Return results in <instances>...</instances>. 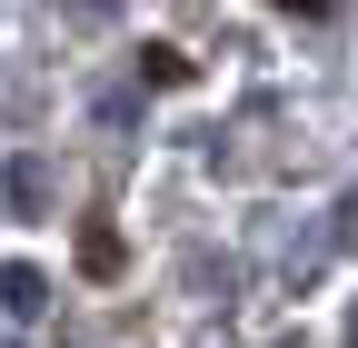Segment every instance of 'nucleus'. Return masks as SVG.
I'll list each match as a JSON object with an SVG mask.
<instances>
[{
	"label": "nucleus",
	"mask_w": 358,
	"mask_h": 348,
	"mask_svg": "<svg viewBox=\"0 0 358 348\" xmlns=\"http://www.w3.org/2000/svg\"><path fill=\"white\" fill-rule=\"evenodd\" d=\"M80 269L90 279H120V229H80Z\"/></svg>",
	"instance_id": "nucleus-1"
},
{
	"label": "nucleus",
	"mask_w": 358,
	"mask_h": 348,
	"mask_svg": "<svg viewBox=\"0 0 358 348\" xmlns=\"http://www.w3.org/2000/svg\"><path fill=\"white\" fill-rule=\"evenodd\" d=\"M140 60H150V80H159V90H179V80H189V50H179V40H150Z\"/></svg>",
	"instance_id": "nucleus-2"
}]
</instances>
